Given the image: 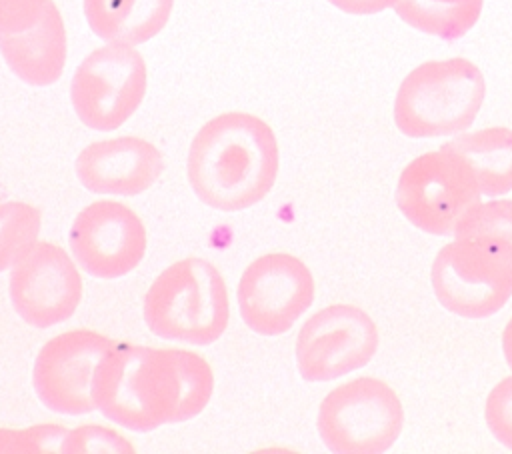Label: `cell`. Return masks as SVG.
<instances>
[{"label":"cell","mask_w":512,"mask_h":454,"mask_svg":"<svg viewBox=\"0 0 512 454\" xmlns=\"http://www.w3.org/2000/svg\"><path fill=\"white\" fill-rule=\"evenodd\" d=\"M328 2L346 14L366 16V14H378L386 8H394L398 0H328Z\"/></svg>","instance_id":"25"},{"label":"cell","mask_w":512,"mask_h":454,"mask_svg":"<svg viewBox=\"0 0 512 454\" xmlns=\"http://www.w3.org/2000/svg\"><path fill=\"white\" fill-rule=\"evenodd\" d=\"M378 328L358 306L332 304L312 314L296 336L298 372L308 382H328L370 362Z\"/></svg>","instance_id":"9"},{"label":"cell","mask_w":512,"mask_h":454,"mask_svg":"<svg viewBox=\"0 0 512 454\" xmlns=\"http://www.w3.org/2000/svg\"><path fill=\"white\" fill-rule=\"evenodd\" d=\"M10 300L34 328L66 322L82 300V278L72 258L52 242H36L10 272Z\"/></svg>","instance_id":"12"},{"label":"cell","mask_w":512,"mask_h":454,"mask_svg":"<svg viewBox=\"0 0 512 454\" xmlns=\"http://www.w3.org/2000/svg\"><path fill=\"white\" fill-rule=\"evenodd\" d=\"M62 454H104V452H114V454H132L134 446L116 430L98 426V424H82L66 432L62 446Z\"/></svg>","instance_id":"22"},{"label":"cell","mask_w":512,"mask_h":454,"mask_svg":"<svg viewBox=\"0 0 512 454\" xmlns=\"http://www.w3.org/2000/svg\"><path fill=\"white\" fill-rule=\"evenodd\" d=\"M162 170L160 150L136 136L92 142L76 158V176L94 194H142L158 180Z\"/></svg>","instance_id":"14"},{"label":"cell","mask_w":512,"mask_h":454,"mask_svg":"<svg viewBox=\"0 0 512 454\" xmlns=\"http://www.w3.org/2000/svg\"><path fill=\"white\" fill-rule=\"evenodd\" d=\"M486 84L466 58L428 60L408 72L394 100V122L410 138L464 132L480 112Z\"/></svg>","instance_id":"4"},{"label":"cell","mask_w":512,"mask_h":454,"mask_svg":"<svg viewBox=\"0 0 512 454\" xmlns=\"http://www.w3.org/2000/svg\"><path fill=\"white\" fill-rule=\"evenodd\" d=\"M484 0H398L394 12L408 26L438 36L458 40L478 22Z\"/></svg>","instance_id":"18"},{"label":"cell","mask_w":512,"mask_h":454,"mask_svg":"<svg viewBox=\"0 0 512 454\" xmlns=\"http://www.w3.org/2000/svg\"><path fill=\"white\" fill-rule=\"evenodd\" d=\"M66 432L60 424H38L18 430L0 428V454L60 452Z\"/></svg>","instance_id":"21"},{"label":"cell","mask_w":512,"mask_h":454,"mask_svg":"<svg viewBox=\"0 0 512 454\" xmlns=\"http://www.w3.org/2000/svg\"><path fill=\"white\" fill-rule=\"evenodd\" d=\"M404 410L398 394L372 376L332 388L318 408V434L336 454H382L398 440Z\"/></svg>","instance_id":"5"},{"label":"cell","mask_w":512,"mask_h":454,"mask_svg":"<svg viewBox=\"0 0 512 454\" xmlns=\"http://www.w3.org/2000/svg\"><path fill=\"white\" fill-rule=\"evenodd\" d=\"M0 54L22 82L30 86L54 84L66 64V28L56 4L48 8L36 28L0 38Z\"/></svg>","instance_id":"15"},{"label":"cell","mask_w":512,"mask_h":454,"mask_svg":"<svg viewBox=\"0 0 512 454\" xmlns=\"http://www.w3.org/2000/svg\"><path fill=\"white\" fill-rule=\"evenodd\" d=\"M116 342L94 330H68L50 338L38 352L32 372L40 402L58 412L80 416L96 410L92 380L96 366Z\"/></svg>","instance_id":"11"},{"label":"cell","mask_w":512,"mask_h":454,"mask_svg":"<svg viewBox=\"0 0 512 454\" xmlns=\"http://www.w3.org/2000/svg\"><path fill=\"white\" fill-rule=\"evenodd\" d=\"M484 418L490 434L508 450H512V376L502 378L488 394Z\"/></svg>","instance_id":"23"},{"label":"cell","mask_w":512,"mask_h":454,"mask_svg":"<svg viewBox=\"0 0 512 454\" xmlns=\"http://www.w3.org/2000/svg\"><path fill=\"white\" fill-rule=\"evenodd\" d=\"M70 250L90 276L120 278L142 262L146 228L128 206L96 200L76 214L70 226Z\"/></svg>","instance_id":"13"},{"label":"cell","mask_w":512,"mask_h":454,"mask_svg":"<svg viewBox=\"0 0 512 454\" xmlns=\"http://www.w3.org/2000/svg\"><path fill=\"white\" fill-rule=\"evenodd\" d=\"M502 352H504V358L512 370V318L506 322L504 326V332H502Z\"/></svg>","instance_id":"26"},{"label":"cell","mask_w":512,"mask_h":454,"mask_svg":"<svg viewBox=\"0 0 512 454\" xmlns=\"http://www.w3.org/2000/svg\"><path fill=\"white\" fill-rule=\"evenodd\" d=\"M236 300L240 316L252 332L280 336L312 306L314 278L300 258L270 252L242 272Z\"/></svg>","instance_id":"8"},{"label":"cell","mask_w":512,"mask_h":454,"mask_svg":"<svg viewBox=\"0 0 512 454\" xmlns=\"http://www.w3.org/2000/svg\"><path fill=\"white\" fill-rule=\"evenodd\" d=\"M42 214L26 202H0V272L12 268L36 242Z\"/></svg>","instance_id":"20"},{"label":"cell","mask_w":512,"mask_h":454,"mask_svg":"<svg viewBox=\"0 0 512 454\" xmlns=\"http://www.w3.org/2000/svg\"><path fill=\"white\" fill-rule=\"evenodd\" d=\"M480 196L468 166L442 146L408 162L396 186L400 212L410 224L432 236H452Z\"/></svg>","instance_id":"6"},{"label":"cell","mask_w":512,"mask_h":454,"mask_svg":"<svg viewBox=\"0 0 512 454\" xmlns=\"http://www.w3.org/2000/svg\"><path fill=\"white\" fill-rule=\"evenodd\" d=\"M454 238L476 242L512 268V200L478 202L458 222Z\"/></svg>","instance_id":"19"},{"label":"cell","mask_w":512,"mask_h":454,"mask_svg":"<svg viewBox=\"0 0 512 454\" xmlns=\"http://www.w3.org/2000/svg\"><path fill=\"white\" fill-rule=\"evenodd\" d=\"M214 392L210 364L192 350L114 344L92 380L96 408L134 432L198 416Z\"/></svg>","instance_id":"1"},{"label":"cell","mask_w":512,"mask_h":454,"mask_svg":"<svg viewBox=\"0 0 512 454\" xmlns=\"http://www.w3.org/2000/svg\"><path fill=\"white\" fill-rule=\"evenodd\" d=\"M230 318L222 274L204 258H184L164 268L144 296V320L152 334L196 346L216 342Z\"/></svg>","instance_id":"3"},{"label":"cell","mask_w":512,"mask_h":454,"mask_svg":"<svg viewBox=\"0 0 512 454\" xmlns=\"http://www.w3.org/2000/svg\"><path fill=\"white\" fill-rule=\"evenodd\" d=\"M54 0H0V38L36 28Z\"/></svg>","instance_id":"24"},{"label":"cell","mask_w":512,"mask_h":454,"mask_svg":"<svg viewBox=\"0 0 512 454\" xmlns=\"http://www.w3.org/2000/svg\"><path fill=\"white\" fill-rule=\"evenodd\" d=\"M280 166L272 128L248 112L208 120L188 150V182L198 200L222 212L244 210L272 190Z\"/></svg>","instance_id":"2"},{"label":"cell","mask_w":512,"mask_h":454,"mask_svg":"<svg viewBox=\"0 0 512 454\" xmlns=\"http://www.w3.org/2000/svg\"><path fill=\"white\" fill-rule=\"evenodd\" d=\"M438 302L464 318H488L512 296V268L472 240L444 244L430 270Z\"/></svg>","instance_id":"10"},{"label":"cell","mask_w":512,"mask_h":454,"mask_svg":"<svg viewBox=\"0 0 512 454\" xmlns=\"http://www.w3.org/2000/svg\"><path fill=\"white\" fill-rule=\"evenodd\" d=\"M442 148L468 166L484 196H500L512 190V128L492 126L462 132Z\"/></svg>","instance_id":"17"},{"label":"cell","mask_w":512,"mask_h":454,"mask_svg":"<svg viewBox=\"0 0 512 454\" xmlns=\"http://www.w3.org/2000/svg\"><path fill=\"white\" fill-rule=\"evenodd\" d=\"M174 0H84L90 30L118 44H144L166 24Z\"/></svg>","instance_id":"16"},{"label":"cell","mask_w":512,"mask_h":454,"mask_svg":"<svg viewBox=\"0 0 512 454\" xmlns=\"http://www.w3.org/2000/svg\"><path fill=\"white\" fill-rule=\"evenodd\" d=\"M146 94V62L130 44L108 42L76 68L70 100L76 116L92 130L120 128Z\"/></svg>","instance_id":"7"}]
</instances>
